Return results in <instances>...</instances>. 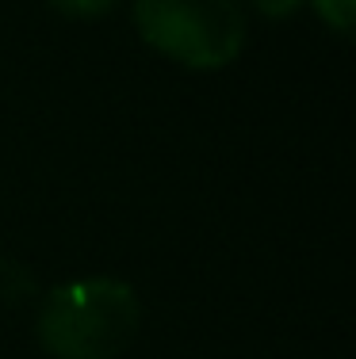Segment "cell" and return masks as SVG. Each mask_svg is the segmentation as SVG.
<instances>
[{
	"label": "cell",
	"mask_w": 356,
	"mask_h": 359,
	"mask_svg": "<svg viewBox=\"0 0 356 359\" xmlns=\"http://www.w3.org/2000/svg\"><path fill=\"white\" fill-rule=\"evenodd\" d=\"M142 325V306L119 279H73L50 290L39 310V344L54 359H115Z\"/></svg>",
	"instance_id": "obj_1"
},
{
	"label": "cell",
	"mask_w": 356,
	"mask_h": 359,
	"mask_svg": "<svg viewBox=\"0 0 356 359\" xmlns=\"http://www.w3.org/2000/svg\"><path fill=\"white\" fill-rule=\"evenodd\" d=\"M138 35L188 69H223L245 46L242 0H134Z\"/></svg>",
	"instance_id": "obj_2"
},
{
	"label": "cell",
	"mask_w": 356,
	"mask_h": 359,
	"mask_svg": "<svg viewBox=\"0 0 356 359\" xmlns=\"http://www.w3.org/2000/svg\"><path fill=\"white\" fill-rule=\"evenodd\" d=\"M27 294H35L31 271L15 260H0V302H20Z\"/></svg>",
	"instance_id": "obj_3"
},
{
	"label": "cell",
	"mask_w": 356,
	"mask_h": 359,
	"mask_svg": "<svg viewBox=\"0 0 356 359\" xmlns=\"http://www.w3.org/2000/svg\"><path fill=\"white\" fill-rule=\"evenodd\" d=\"M65 20H100L104 12H112L115 0H50Z\"/></svg>",
	"instance_id": "obj_4"
},
{
	"label": "cell",
	"mask_w": 356,
	"mask_h": 359,
	"mask_svg": "<svg viewBox=\"0 0 356 359\" xmlns=\"http://www.w3.org/2000/svg\"><path fill=\"white\" fill-rule=\"evenodd\" d=\"M310 4H315V12L334 31H341V35H345V31L352 27V4H356V0H310Z\"/></svg>",
	"instance_id": "obj_5"
},
{
	"label": "cell",
	"mask_w": 356,
	"mask_h": 359,
	"mask_svg": "<svg viewBox=\"0 0 356 359\" xmlns=\"http://www.w3.org/2000/svg\"><path fill=\"white\" fill-rule=\"evenodd\" d=\"M299 4L303 0H253V8H257L261 15H268V20H284V15H291Z\"/></svg>",
	"instance_id": "obj_6"
}]
</instances>
